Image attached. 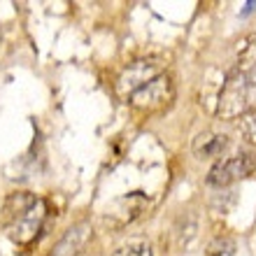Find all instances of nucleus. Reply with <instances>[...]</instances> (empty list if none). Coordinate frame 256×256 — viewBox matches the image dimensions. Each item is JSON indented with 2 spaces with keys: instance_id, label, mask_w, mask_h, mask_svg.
<instances>
[{
  "instance_id": "1a4fd4ad",
  "label": "nucleus",
  "mask_w": 256,
  "mask_h": 256,
  "mask_svg": "<svg viewBox=\"0 0 256 256\" xmlns=\"http://www.w3.org/2000/svg\"><path fill=\"white\" fill-rule=\"evenodd\" d=\"M208 256H236V242L228 240V238L214 240V242L210 244Z\"/></svg>"
},
{
  "instance_id": "6e6552de",
  "label": "nucleus",
  "mask_w": 256,
  "mask_h": 256,
  "mask_svg": "<svg viewBox=\"0 0 256 256\" xmlns=\"http://www.w3.org/2000/svg\"><path fill=\"white\" fill-rule=\"evenodd\" d=\"M238 128H240V133L244 135V140L256 147V112H250V114L240 116V124H238Z\"/></svg>"
},
{
  "instance_id": "9d476101",
  "label": "nucleus",
  "mask_w": 256,
  "mask_h": 256,
  "mask_svg": "<svg viewBox=\"0 0 256 256\" xmlns=\"http://www.w3.org/2000/svg\"><path fill=\"white\" fill-rule=\"evenodd\" d=\"M0 40H2V33H0Z\"/></svg>"
},
{
  "instance_id": "423d86ee",
  "label": "nucleus",
  "mask_w": 256,
  "mask_h": 256,
  "mask_svg": "<svg viewBox=\"0 0 256 256\" xmlns=\"http://www.w3.org/2000/svg\"><path fill=\"white\" fill-rule=\"evenodd\" d=\"M228 147L226 135L219 133H200L194 140V154L198 158H212V156H222V152Z\"/></svg>"
},
{
  "instance_id": "39448f33",
  "label": "nucleus",
  "mask_w": 256,
  "mask_h": 256,
  "mask_svg": "<svg viewBox=\"0 0 256 256\" xmlns=\"http://www.w3.org/2000/svg\"><path fill=\"white\" fill-rule=\"evenodd\" d=\"M88 238H91V228L86 224H77V226H72V228H68L63 233V238L54 244L49 256H77L84 250V244L88 242Z\"/></svg>"
},
{
  "instance_id": "20e7f679",
  "label": "nucleus",
  "mask_w": 256,
  "mask_h": 256,
  "mask_svg": "<svg viewBox=\"0 0 256 256\" xmlns=\"http://www.w3.org/2000/svg\"><path fill=\"white\" fill-rule=\"evenodd\" d=\"M256 170V149H242L238 154L216 161L208 172V184L212 186H228V184L252 175Z\"/></svg>"
},
{
  "instance_id": "f03ea898",
  "label": "nucleus",
  "mask_w": 256,
  "mask_h": 256,
  "mask_svg": "<svg viewBox=\"0 0 256 256\" xmlns=\"http://www.w3.org/2000/svg\"><path fill=\"white\" fill-rule=\"evenodd\" d=\"M250 112H256V33L242 38L216 98L219 119H238Z\"/></svg>"
},
{
  "instance_id": "0eeeda50",
  "label": "nucleus",
  "mask_w": 256,
  "mask_h": 256,
  "mask_svg": "<svg viewBox=\"0 0 256 256\" xmlns=\"http://www.w3.org/2000/svg\"><path fill=\"white\" fill-rule=\"evenodd\" d=\"M114 256H154V252L147 240H130V242L122 244L114 252Z\"/></svg>"
},
{
  "instance_id": "7ed1b4c3",
  "label": "nucleus",
  "mask_w": 256,
  "mask_h": 256,
  "mask_svg": "<svg viewBox=\"0 0 256 256\" xmlns=\"http://www.w3.org/2000/svg\"><path fill=\"white\" fill-rule=\"evenodd\" d=\"M47 202L33 191H12L2 202L0 224L5 236L19 247H30L44 228Z\"/></svg>"
},
{
  "instance_id": "f257e3e1",
  "label": "nucleus",
  "mask_w": 256,
  "mask_h": 256,
  "mask_svg": "<svg viewBox=\"0 0 256 256\" xmlns=\"http://www.w3.org/2000/svg\"><path fill=\"white\" fill-rule=\"evenodd\" d=\"M114 91L124 105L142 114H158L175 100V82L168 63L152 56L128 63L116 74Z\"/></svg>"
}]
</instances>
